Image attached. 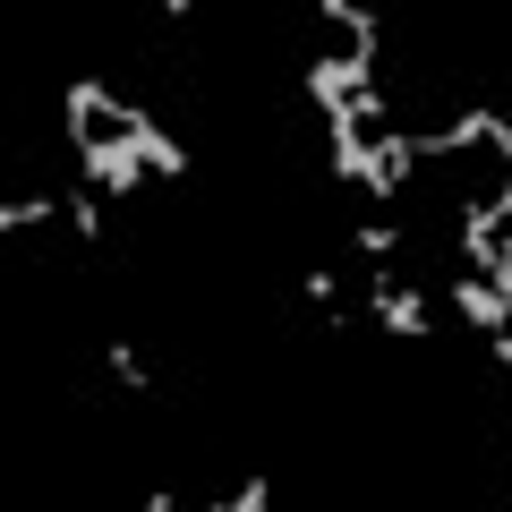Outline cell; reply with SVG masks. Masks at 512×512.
<instances>
[{"label":"cell","mask_w":512,"mask_h":512,"mask_svg":"<svg viewBox=\"0 0 512 512\" xmlns=\"http://www.w3.org/2000/svg\"><path fill=\"white\" fill-rule=\"evenodd\" d=\"M146 103H128V120L120 128H94V137H77V180L94 188V197H137V188L154 180V163H146Z\"/></svg>","instance_id":"6da1fadb"},{"label":"cell","mask_w":512,"mask_h":512,"mask_svg":"<svg viewBox=\"0 0 512 512\" xmlns=\"http://www.w3.org/2000/svg\"><path fill=\"white\" fill-rule=\"evenodd\" d=\"M299 94H308L316 111H350L359 94H376V52H308V69H299Z\"/></svg>","instance_id":"7a4b0ae2"},{"label":"cell","mask_w":512,"mask_h":512,"mask_svg":"<svg viewBox=\"0 0 512 512\" xmlns=\"http://www.w3.org/2000/svg\"><path fill=\"white\" fill-rule=\"evenodd\" d=\"M359 308L376 316V333H393V342H427V333H436L427 291H419V282H402V274H384V265H376V282H367Z\"/></svg>","instance_id":"3957f363"},{"label":"cell","mask_w":512,"mask_h":512,"mask_svg":"<svg viewBox=\"0 0 512 512\" xmlns=\"http://www.w3.org/2000/svg\"><path fill=\"white\" fill-rule=\"evenodd\" d=\"M410 171H419V128H376L367 137V163H359V180L350 188H367L376 205H393L410 188Z\"/></svg>","instance_id":"277c9868"},{"label":"cell","mask_w":512,"mask_h":512,"mask_svg":"<svg viewBox=\"0 0 512 512\" xmlns=\"http://www.w3.org/2000/svg\"><path fill=\"white\" fill-rule=\"evenodd\" d=\"M444 308H453L461 325H478L487 342H495V333H512V308L495 299V282H487V274H453V291H444Z\"/></svg>","instance_id":"5b68a950"},{"label":"cell","mask_w":512,"mask_h":512,"mask_svg":"<svg viewBox=\"0 0 512 512\" xmlns=\"http://www.w3.org/2000/svg\"><path fill=\"white\" fill-rule=\"evenodd\" d=\"M137 137H146V163H154V180H188V146L171 137L163 120H154V111H146V128H137Z\"/></svg>","instance_id":"8992f818"},{"label":"cell","mask_w":512,"mask_h":512,"mask_svg":"<svg viewBox=\"0 0 512 512\" xmlns=\"http://www.w3.org/2000/svg\"><path fill=\"white\" fill-rule=\"evenodd\" d=\"M103 367H111L120 393H154V367H146V350H137V342H103Z\"/></svg>","instance_id":"52a82bcc"},{"label":"cell","mask_w":512,"mask_h":512,"mask_svg":"<svg viewBox=\"0 0 512 512\" xmlns=\"http://www.w3.org/2000/svg\"><path fill=\"white\" fill-rule=\"evenodd\" d=\"M103 205H111V197H94V188H86V180H77V188H69V197H60V214H69V231H77V239H86V248H103Z\"/></svg>","instance_id":"ba28073f"},{"label":"cell","mask_w":512,"mask_h":512,"mask_svg":"<svg viewBox=\"0 0 512 512\" xmlns=\"http://www.w3.org/2000/svg\"><path fill=\"white\" fill-rule=\"evenodd\" d=\"M52 214H60V205L35 188V197H9V205H0V231H9V239H18V231H43Z\"/></svg>","instance_id":"9c48e42d"},{"label":"cell","mask_w":512,"mask_h":512,"mask_svg":"<svg viewBox=\"0 0 512 512\" xmlns=\"http://www.w3.org/2000/svg\"><path fill=\"white\" fill-rule=\"evenodd\" d=\"M205 512H274V478H265V470H248L231 495H222V504H205Z\"/></svg>","instance_id":"30bf717a"},{"label":"cell","mask_w":512,"mask_h":512,"mask_svg":"<svg viewBox=\"0 0 512 512\" xmlns=\"http://www.w3.org/2000/svg\"><path fill=\"white\" fill-rule=\"evenodd\" d=\"M350 248H359L367 265H393V248H402V231H393V222L376 214V222H359V231H350Z\"/></svg>","instance_id":"8fae6325"},{"label":"cell","mask_w":512,"mask_h":512,"mask_svg":"<svg viewBox=\"0 0 512 512\" xmlns=\"http://www.w3.org/2000/svg\"><path fill=\"white\" fill-rule=\"evenodd\" d=\"M299 291H308V299H316V308H342V282H333V274H325V265H308V282H299Z\"/></svg>","instance_id":"7c38bea8"},{"label":"cell","mask_w":512,"mask_h":512,"mask_svg":"<svg viewBox=\"0 0 512 512\" xmlns=\"http://www.w3.org/2000/svg\"><path fill=\"white\" fill-rule=\"evenodd\" d=\"M487 214H495V222H504V231H512V163H504V180L487 188Z\"/></svg>","instance_id":"4fadbf2b"},{"label":"cell","mask_w":512,"mask_h":512,"mask_svg":"<svg viewBox=\"0 0 512 512\" xmlns=\"http://www.w3.org/2000/svg\"><path fill=\"white\" fill-rule=\"evenodd\" d=\"M487 350H495V367H504V376H512V333H495Z\"/></svg>","instance_id":"5bb4252c"},{"label":"cell","mask_w":512,"mask_h":512,"mask_svg":"<svg viewBox=\"0 0 512 512\" xmlns=\"http://www.w3.org/2000/svg\"><path fill=\"white\" fill-rule=\"evenodd\" d=\"M146 512H180V504H171V487H154V495H146Z\"/></svg>","instance_id":"9a60e30c"}]
</instances>
